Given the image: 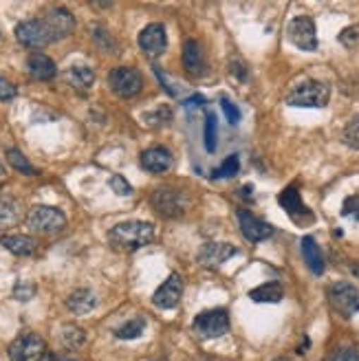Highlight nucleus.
<instances>
[{
	"label": "nucleus",
	"instance_id": "17",
	"mask_svg": "<svg viewBox=\"0 0 359 361\" xmlns=\"http://www.w3.org/2000/svg\"><path fill=\"white\" fill-rule=\"evenodd\" d=\"M170 166H172V154L164 146L148 148L141 154V168L152 172V174H164L170 170Z\"/></svg>",
	"mask_w": 359,
	"mask_h": 361
},
{
	"label": "nucleus",
	"instance_id": "29",
	"mask_svg": "<svg viewBox=\"0 0 359 361\" xmlns=\"http://www.w3.org/2000/svg\"><path fill=\"white\" fill-rule=\"evenodd\" d=\"M62 341L66 344V348L75 350V348H80V346L84 344V341H86V335H84V331L78 329V326H64V331H62Z\"/></svg>",
	"mask_w": 359,
	"mask_h": 361
},
{
	"label": "nucleus",
	"instance_id": "23",
	"mask_svg": "<svg viewBox=\"0 0 359 361\" xmlns=\"http://www.w3.org/2000/svg\"><path fill=\"white\" fill-rule=\"evenodd\" d=\"M0 245L16 256H31L35 251V240L31 236H20V233H11V236H0Z\"/></svg>",
	"mask_w": 359,
	"mask_h": 361
},
{
	"label": "nucleus",
	"instance_id": "37",
	"mask_svg": "<svg viewBox=\"0 0 359 361\" xmlns=\"http://www.w3.org/2000/svg\"><path fill=\"white\" fill-rule=\"evenodd\" d=\"M339 42L346 44V47H355L359 42V27H348L339 33Z\"/></svg>",
	"mask_w": 359,
	"mask_h": 361
},
{
	"label": "nucleus",
	"instance_id": "34",
	"mask_svg": "<svg viewBox=\"0 0 359 361\" xmlns=\"http://www.w3.org/2000/svg\"><path fill=\"white\" fill-rule=\"evenodd\" d=\"M170 117H172V113H170V108H166V106H161V108H157V111H154V113L146 115V121H148L150 126H164V123H168V121H170Z\"/></svg>",
	"mask_w": 359,
	"mask_h": 361
},
{
	"label": "nucleus",
	"instance_id": "26",
	"mask_svg": "<svg viewBox=\"0 0 359 361\" xmlns=\"http://www.w3.org/2000/svg\"><path fill=\"white\" fill-rule=\"evenodd\" d=\"M7 161L11 164V168L18 170L20 174H27V176H35V174H38V170H35V168L29 164V159H27L20 150L9 148V150H7Z\"/></svg>",
	"mask_w": 359,
	"mask_h": 361
},
{
	"label": "nucleus",
	"instance_id": "42",
	"mask_svg": "<svg viewBox=\"0 0 359 361\" xmlns=\"http://www.w3.org/2000/svg\"><path fill=\"white\" fill-rule=\"evenodd\" d=\"M274 361H289V359H286V357H278V359H274Z\"/></svg>",
	"mask_w": 359,
	"mask_h": 361
},
{
	"label": "nucleus",
	"instance_id": "43",
	"mask_svg": "<svg viewBox=\"0 0 359 361\" xmlns=\"http://www.w3.org/2000/svg\"><path fill=\"white\" fill-rule=\"evenodd\" d=\"M0 172H3V166H0Z\"/></svg>",
	"mask_w": 359,
	"mask_h": 361
},
{
	"label": "nucleus",
	"instance_id": "25",
	"mask_svg": "<svg viewBox=\"0 0 359 361\" xmlns=\"http://www.w3.org/2000/svg\"><path fill=\"white\" fill-rule=\"evenodd\" d=\"M249 298L254 300V302L276 304V302H282V298H284V288H282V284H278V282H267V284L254 288V291H249Z\"/></svg>",
	"mask_w": 359,
	"mask_h": 361
},
{
	"label": "nucleus",
	"instance_id": "7",
	"mask_svg": "<svg viewBox=\"0 0 359 361\" xmlns=\"http://www.w3.org/2000/svg\"><path fill=\"white\" fill-rule=\"evenodd\" d=\"M109 84L113 88V93H117L119 97H135L143 88V78L137 68L117 66L109 73Z\"/></svg>",
	"mask_w": 359,
	"mask_h": 361
},
{
	"label": "nucleus",
	"instance_id": "2",
	"mask_svg": "<svg viewBox=\"0 0 359 361\" xmlns=\"http://www.w3.org/2000/svg\"><path fill=\"white\" fill-rule=\"evenodd\" d=\"M329 99H331V88L315 80L300 82L286 95V104L298 108H324Z\"/></svg>",
	"mask_w": 359,
	"mask_h": 361
},
{
	"label": "nucleus",
	"instance_id": "24",
	"mask_svg": "<svg viewBox=\"0 0 359 361\" xmlns=\"http://www.w3.org/2000/svg\"><path fill=\"white\" fill-rule=\"evenodd\" d=\"M20 221V203L13 196L0 194V229L11 227Z\"/></svg>",
	"mask_w": 359,
	"mask_h": 361
},
{
	"label": "nucleus",
	"instance_id": "9",
	"mask_svg": "<svg viewBox=\"0 0 359 361\" xmlns=\"http://www.w3.org/2000/svg\"><path fill=\"white\" fill-rule=\"evenodd\" d=\"M286 35L300 51H317V33L315 23L309 16H298L286 27Z\"/></svg>",
	"mask_w": 359,
	"mask_h": 361
},
{
	"label": "nucleus",
	"instance_id": "13",
	"mask_svg": "<svg viewBox=\"0 0 359 361\" xmlns=\"http://www.w3.org/2000/svg\"><path fill=\"white\" fill-rule=\"evenodd\" d=\"M139 47L143 49V53L150 58H159L161 53L168 47V33L166 27L161 23H152L148 27H143V31L139 33Z\"/></svg>",
	"mask_w": 359,
	"mask_h": 361
},
{
	"label": "nucleus",
	"instance_id": "30",
	"mask_svg": "<svg viewBox=\"0 0 359 361\" xmlns=\"http://www.w3.org/2000/svg\"><path fill=\"white\" fill-rule=\"evenodd\" d=\"M203 141H205V150L207 152L217 150V117H214V115H207V119H205Z\"/></svg>",
	"mask_w": 359,
	"mask_h": 361
},
{
	"label": "nucleus",
	"instance_id": "14",
	"mask_svg": "<svg viewBox=\"0 0 359 361\" xmlns=\"http://www.w3.org/2000/svg\"><path fill=\"white\" fill-rule=\"evenodd\" d=\"M44 23H47V29L51 33V40L58 42L62 38H68L71 33L75 29V18L68 9L64 7H58V9H51L47 16H44Z\"/></svg>",
	"mask_w": 359,
	"mask_h": 361
},
{
	"label": "nucleus",
	"instance_id": "1",
	"mask_svg": "<svg viewBox=\"0 0 359 361\" xmlns=\"http://www.w3.org/2000/svg\"><path fill=\"white\" fill-rule=\"evenodd\" d=\"M154 238V227L146 221H128L119 223L109 231V240L115 249L121 251H135L146 247Z\"/></svg>",
	"mask_w": 359,
	"mask_h": 361
},
{
	"label": "nucleus",
	"instance_id": "4",
	"mask_svg": "<svg viewBox=\"0 0 359 361\" xmlns=\"http://www.w3.org/2000/svg\"><path fill=\"white\" fill-rule=\"evenodd\" d=\"M27 225L35 233H58L66 227V216L51 205H38L33 207L27 216Z\"/></svg>",
	"mask_w": 359,
	"mask_h": 361
},
{
	"label": "nucleus",
	"instance_id": "41",
	"mask_svg": "<svg viewBox=\"0 0 359 361\" xmlns=\"http://www.w3.org/2000/svg\"><path fill=\"white\" fill-rule=\"evenodd\" d=\"M203 102H205V99H203L201 95H194V97H190V99L185 102V106H201Z\"/></svg>",
	"mask_w": 359,
	"mask_h": 361
},
{
	"label": "nucleus",
	"instance_id": "20",
	"mask_svg": "<svg viewBox=\"0 0 359 361\" xmlns=\"http://www.w3.org/2000/svg\"><path fill=\"white\" fill-rule=\"evenodd\" d=\"M66 306H68V311L75 315H88L97 306V295L91 288H78V291L68 295Z\"/></svg>",
	"mask_w": 359,
	"mask_h": 361
},
{
	"label": "nucleus",
	"instance_id": "11",
	"mask_svg": "<svg viewBox=\"0 0 359 361\" xmlns=\"http://www.w3.org/2000/svg\"><path fill=\"white\" fill-rule=\"evenodd\" d=\"M194 329L203 337H221L229 331V315L225 309H212L196 315Z\"/></svg>",
	"mask_w": 359,
	"mask_h": 361
},
{
	"label": "nucleus",
	"instance_id": "12",
	"mask_svg": "<svg viewBox=\"0 0 359 361\" xmlns=\"http://www.w3.org/2000/svg\"><path fill=\"white\" fill-rule=\"evenodd\" d=\"M278 203H280V207L286 214H289V219L296 221L298 225H304V223L313 221V212L307 205H304L302 196H300V190L296 185H289L286 190H282V194L278 196Z\"/></svg>",
	"mask_w": 359,
	"mask_h": 361
},
{
	"label": "nucleus",
	"instance_id": "6",
	"mask_svg": "<svg viewBox=\"0 0 359 361\" xmlns=\"http://www.w3.org/2000/svg\"><path fill=\"white\" fill-rule=\"evenodd\" d=\"M44 350H47V344L40 335L23 333L11 341L9 359L11 361H40L44 357Z\"/></svg>",
	"mask_w": 359,
	"mask_h": 361
},
{
	"label": "nucleus",
	"instance_id": "36",
	"mask_svg": "<svg viewBox=\"0 0 359 361\" xmlns=\"http://www.w3.org/2000/svg\"><path fill=\"white\" fill-rule=\"evenodd\" d=\"M331 361H359L357 348H339L331 355Z\"/></svg>",
	"mask_w": 359,
	"mask_h": 361
},
{
	"label": "nucleus",
	"instance_id": "27",
	"mask_svg": "<svg viewBox=\"0 0 359 361\" xmlns=\"http://www.w3.org/2000/svg\"><path fill=\"white\" fill-rule=\"evenodd\" d=\"M143 331H146V319H143V317H135V319H130V322H126L123 326H119V329L115 331V335H117L119 339H135V337H139Z\"/></svg>",
	"mask_w": 359,
	"mask_h": 361
},
{
	"label": "nucleus",
	"instance_id": "28",
	"mask_svg": "<svg viewBox=\"0 0 359 361\" xmlns=\"http://www.w3.org/2000/svg\"><path fill=\"white\" fill-rule=\"evenodd\" d=\"M241 172V159L238 154H229L223 164L214 170L212 178H231V176H236Z\"/></svg>",
	"mask_w": 359,
	"mask_h": 361
},
{
	"label": "nucleus",
	"instance_id": "38",
	"mask_svg": "<svg viewBox=\"0 0 359 361\" xmlns=\"http://www.w3.org/2000/svg\"><path fill=\"white\" fill-rule=\"evenodd\" d=\"M16 93H18L16 86L9 84L3 75H0V102H9V99H13Z\"/></svg>",
	"mask_w": 359,
	"mask_h": 361
},
{
	"label": "nucleus",
	"instance_id": "22",
	"mask_svg": "<svg viewBox=\"0 0 359 361\" xmlns=\"http://www.w3.org/2000/svg\"><path fill=\"white\" fill-rule=\"evenodd\" d=\"M66 82L82 90V93H86V90H91V86L95 84V73L91 66L86 64H73L68 71H66Z\"/></svg>",
	"mask_w": 359,
	"mask_h": 361
},
{
	"label": "nucleus",
	"instance_id": "35",
	"mask_svg": "<svg viewBox=\"0 0 359 361\" xmlns=\"http://www.w3.org/2000/svg\"><path fill=\"white\" fill-rule=\"evenodd\" d=\"M111 188H113V192L119 194V196H130V194H133L130 183H128V180H126L123 176H119V174L111 178Z\"/></svg>",
	"mask_w": 359,
	"mask_h": 361
},
{
	"label": "nucleus",
	"instance_id": "19",
	"mask_svg": "<svg viewBox=\"0 0 359 361\" xmlns=\"http://www.w3.org/2000/svg\"><path fill=\"white\" fill-rule=\"evenodd\" d=\"M183 66L190 75H203L205 73V60H203V49L196 40L183 42Z\"/></svg>",
	"mask_w": 359,
	"mask_h": 361
},
{
	"label": "nucleus",
	"instance_id": "18",
	"mask_svg": "<svg viewBox=\"0 0 359 361\" xmlns=\"http://www.w3.org/2000/svg\"><path fill=\"white\" fill-rule=\"evenodd\" d=\"M27 68L38 82H49L58 75L56 62H53L49 56H44V53H31L29 60H27Z\"/></svg>",
	"mask_w": 359,
	"mask_h": 361
},
{
	"label": "nucleus",
	"instance_id": "16",
	"mask_svg": "<svg viewBox=\"0 0 359 361\" xmlns=\"http://www.w3.org/2000/svg\"><path fill=\"white\" fill-rule=\"evenodd\" d=\"M238 249L234 245L227 243H205L199 251V262L205 269H219L225 260H229L231 256H236Z\"/></svg>",
	"mask_w": 359,
	"mask_h": 361
},
{
	"label": "nucleus",
	"instance_id": "15",
	"mask_svg": "<svg viewBox=\"0 0 359 361\" xmlns=\"http://www.w3.org/2000/svg\"><path fill=\"white\" fill-rule=\"evenodd\" d=\"M181 295H183L181 276L170 274V278L154 291L152 302H154V306H159V309H174V306L181 302Z\"/></svg>",
	"mask_w": 359,
	"mask_h": 361
},
{
	"label": "nucleus",
	"instance_id": "10",
	"mask_svg": "<svg viewBox=\"0 0 359 361\" xmlns=\"http://www.w3.org/2000/svg\"><path fill=\"white\" fill-rule=\"evenodd\" d=\"M236 219H238V227L243 231V236L249 243H262L274 236V227L247 209H236Z\"/></svg>",
	"mask_w": 359,
	"mask_h": 361
},
{
	"label": "nucleus",
	"instance_id": "5",
	"mask_svg": "<svg viewBox=\"0 0 359 361\" xmlns=\"http://www.w3.org/2000/svg\"><path fill=\"white\" fill-rule=\"evenodd\" d=\"M329 302L333 311L342 317H353L359 313V291L351 282H335L329 286Z\"/></svg>",
	"mask_w": 359,
	"mask_h": 361
},
{
	"label": "nucleus",
	"instance_id": "39",
	"mask_svg": "<svg viewBox=\"0 0 359 361\" xmlns=\"http://www.w3.org/2000/svg\"><path fill=\"white\" fill-rule=\"evenodd\" d=\"M13 295H16V300H29L33 295V286L31 284H18Z\"/></svg>",
	"mask_w": 359,
	"mask_h": 361
},
{
	"label": "nucleus",
	"instance_id": "40",
	"mask_svg": "<svg viewBox=\"0 0 359 361\" xmlns=\"http://www.w3.org/2000/svg\"><path fill=\"white\" fill-rule=\"evenodd\" d=\"M231 73H234L238 80H247V68H245V64L243 62H231Z\"/></svg>",
	"mask_w": 359,
	"mask_h": 361
},
{
	"label": "nucleus",
	"instance_id": "33",
	"mask_svg": "<svg viewBox=\"0 0 359 361\" xmlns=\"http://www.w3.org/2000/svg\"><path fill=\"white\" fill-rule=\"evenodd\" d=\"M221 111H223L225 119H227L231 126H236V123H238V119H241V111H238V106H236V104H231L227 97H223V99H221Z\"/></svg>",
	"mask_w": 359,
	"mask_h": 361
},
{
	"label": "nucleus",
	"instance_id": "3",
	"mask_svg": "<svg viewBox=\"0 0 359 361\" xmlns=\"http://www.w3.org/2000/svg\"><path fill=\"white\" fill-rule=\"evenodd\" d=\"M152 205L164 219H181V216L190 209V198L181 190L159 188L152 194Z\"/></svg>",
	"mask_w": 359,
	"mask_h": 361
},
{
	"label": "nucleus",
	"instance_id": "31",
	"mask_svg": "<svg viewBox=\"0 0 359 361\" xmlns=\"http://www.w3.org/2000/svg\"><path fill=\"white\" fill-rule=\"evenodd\" d=\"M344 143L348 148L359 150V115H355L344 128Z\"/></svg>",
	"mask_w": 359,
	"mask_h": 361
},
{
	"label": "nucleus",
	"instance_id": "44",
	"mask_svg": "<svg viewBox=\"0 0 359 361\" xmlns=\"http://www.w3.org/2000/svg\"><path fill=\"white\" fill-rule=\"evenodd\" d=\"M159 361H166V359H159Z\"/></svg>",
	"mask_w": 359,
	"mask_h": 361
},
{
	"label": "nucleus",
	"instance_id": "32",
	"mask_svg": "<svg viewBox=\"0 0 359 361\" xmlns=\"http://www.w3.org/2000/svg\"><path fill=\"white\" fill-rule=\"evenodd\" d=\"M342 216H344V219H351V221L359 223V194L346 198L344 205H342Z\"/></svg>",
	"mask_w": 359,
	"mask_h": 361
},
{
	"label": "nucleus",
	"instance_id": "8",
	"mask_svg": "<svg viewBox=\"0 0 359 361\" xmlns=\"http://www.w3.org/2000/svg\"><path fill=\"white\" fill-rule=\"evenodd\" d=\"M16 38L20 44L31 47V49H40L53 42L44 18H29V20H23L16 27Z\"/></svg>",
	"mask_w": 359,
	"mask_h": 361
},
{
	"label": "nucleus",
	"instance_id": "21",
	"mask_svg": "<svg viewBox=\"0 0 359 361\" xmlns=\"http://www.w3.org/2000/svg\"><path fill=\"white\" fill-rule=\"evenodd\" d=\"M302 256H304L307 267L311 269V274H315V276L324 274V256H322V249L317 247L315 238H311V236L302 238Z\"/></svg>",
	"mask_w": 359,
	"mask_h": 361
}]
</instances>
